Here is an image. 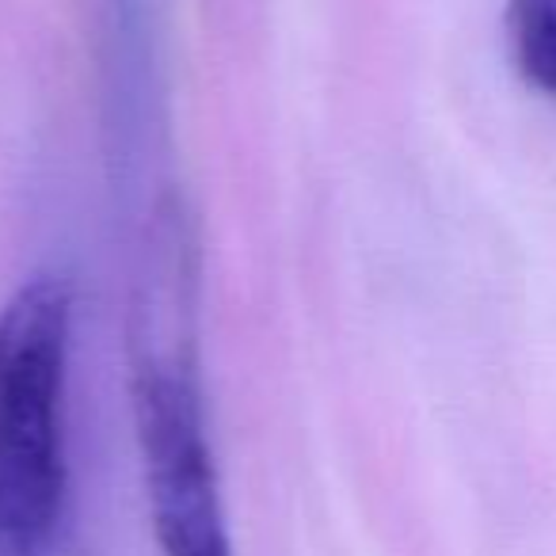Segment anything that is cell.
<instances>
[{
    "mask_svg": "<svg viewBox=\"0 0 556 556\" xmlns=\"http://www.w3.org/2000/svg\"><path fill=\"white\" fill-rule=\"evenodd\" d=\"M73 294L35 275L0 309V548L39 556L54 545L70 503Z\"/></svg>",
    "mask_w": 556,
    "mask_h": 556,
    "instance_id": "obj_1",
    "label": "cell"
},
{
    "mask_svg": "<svg viewBox=\"0 0 556 556\" xmlns=\"http://www.w3.org/2000/svg\"><path fill=\"white\" fill-rule=\"evenodd\" d=\"M134 427L149 518L164 556H232L202 396L179 351H146L134 370Z\"/></svg>",
    "mask_w": 556,
    "mask_h": 556,
    "instance_id": "obj_2",
    "label": "cell"
},
{
    "mask_svg": "<svg viewBox=\"0 0 556 556\" xmlns=\"http://www.w3.org/2000/svg\"><path fill=\"white\" fill-rule=\"evenodd\" d=\"M507 42L518 77L556 100V0H507Z\"/></svg>",
    "mask_w": 556,
    "mask_h": 556,
    "instance_id": "obj_3",
    "label": "cell"
}]
</instances>
